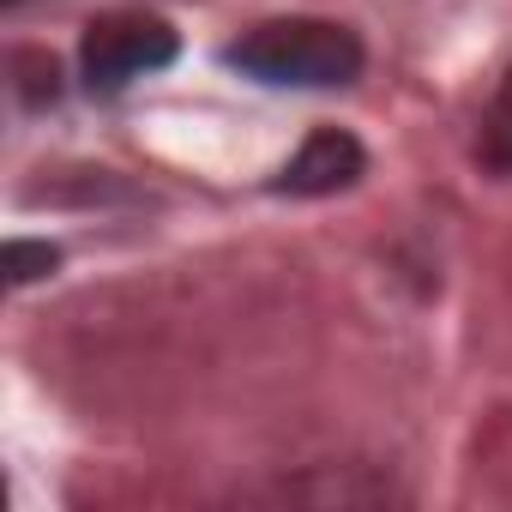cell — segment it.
<instances>
[{"label": "cell", "instance_id": "7a4b0ae2", "mask_svg": "<svg viewBox=\"0 0 512 512\" xmlns=\"http://www.w3.org/2000/svg\"><path fill=\"white\" fill-rule=\"evenodd\" d=\"M181 49V37L151 19V13H109V19H91L85 25V43H79V67H85V85L91 91H121L157 67H169Z\"/></svg>", "mask_w": 512, "mask_h": 512}, {"label": "cell", "instance_id": "5b68a950", "mask_svg": "<svg viewBox=\"0 0 512 512\" xmlns=\"http://www.w3.org/2000/svg\"><path fill=\"white\" fill-rule=\"evenodd\" d=\"M61 266V253L49 241H7V284H37Z\"/></svg>", "mask_w": 512, "mask_h": 512}, {"label": "cell", "instance_id": "8992f818", "mask_svg": "<svg viewBox=\"0 0 512 512\" xmlns=\"http://www.w3.org/2000/svg\"><path fill=\"white\" fill-rule=\"evenodd\" d=\"M7 7H13V0H7Z\"/></svg>", "mask_w": 512, "mask_h": 512}, {"label": "cell", "instance_id": "6da1fadb", "mask_svg": "<svg viewBox=\"0 0 512 512\" xmlns=\"http://www.w3.org/2000/svg\"><path fill=\"white\" fill-rule=\"evenodd\" d=\"M229 67H241L260 85L326 91L362 73V37L332 19H272L260 31H247L241 43H229Z\"/></svg>", "mask_w": 512, "mask_h": 512}, {"label": "cell", "instance_id": "3957f363", "mask_svg": "<svg viewBox=\"0 0 512 512\" xmlns=\"http://www.w3.org/2000/svg\"><path fill=\"white\" fill-rule=\"evenodd\" d=\"M362 169H368V151H362L350 133L320 127V133H314L290 163H284V181H278V187H284V193H308V199H314V193H338V187H350Z\"/></svg>", "mask_w": 512, "mask_h": 512}, {"label": "cell", "instance_id": "277c9868", "mask_svg": "<svg viewBox=\"0 0 512 512\" xmlns=\"http://www.w3.org/2000/svg\"><path fill=\"white\" fill-rule=\"evenodd\" d=\"M476 151L494 175H512V67H506V79H500V91L482 115V145Z\"/></svg>", "mask_w": 512, "mask_h": 512}]
</instances>
